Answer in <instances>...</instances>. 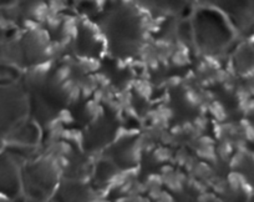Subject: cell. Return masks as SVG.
<instances>
[{"label": "cell", "instance_id": "cell-1", "mask_svg": "<svg viewBox=\"0 0 254 202\" xmlns=\"http://www.w3.org/2000/svg\"><path fill=\"white\" fill-rule=\"evenodd\" d=\"M105 35L116 50L128 52L140 45L142 39V21L137 11L126 3L115 4L104 18Z\"/></svg>", "mask_w": 254, "mask_h": 202}, {"label": "cell", "instance_id": "cell-2", "mask_svg": "<svg viewBox=\"0 0 254 202\" xmlns=\"http://www.w3.org/2000/svg\"><path fill=\"white\" fill-rule=\"evenodd\" d=\"M29 99L20 82L0 85V137H5L15 125L28 118Z\"/></svg>", "mask_w": 254, "mask_h": 202}, {"label": "cell", "instance_id": "cell-3", "mask_svg": "<svg viewBox=\"0 0 254 202\" xmlns=\"http://www.w3.org/2000/svg\"><path fill=\"white\" fill-rule=\"evenodd\" d=\"M218 13L212 6L202 8L196 14V21L192 23L194 41L203 48H221L231 40V29Z\"/></svg>", "mask_w": 254, "mask_h": 202}, {"label": "cell", "instance_id": "cell-4", "mask_svg": "<svg viewBox=\"0 0 254 202\" xmlns=\"http://www.w3.org/2000/svg\"><path fill=\"white\" fill-rule=\"evenodd\" d=\"M23 192L21 165L6 147L0 151V196L14 200Z\"/></svg>", "mask_w": 254, "mask_h": 202}, {"label": "cell", "instance_id": "cell-5", "mask_svg": "<svg viewBox=\"0 0 254 202\" xmlns=\"http://www.w3.org/2000/svg\"><path fill=\"white\" fill-rule=\"evenodd\" d=\"M21 69L9 62H0V85H11L20 82Z\"/></svg>", "mask_w": 254, "mask_h": 202}, {"label": "cell", "instance_id": "cell-6", "mask_svg": "<svg viewBox=\"0 0 254 202\" xmlns=\"http://www.w3.org/2000/svg\"><path fill=\"white\" fill-rule=\"evenodd\" d=\"M150 9H155L163 13L178 11L185 5V0H146Z\"/></svg>", "mask_w": 254, "mask_h": 202}, {"label": "cell", "instance_id": "cell-7", "mask_svg": "<svg viewBox=\"0 0 254 202\" xmlns=\"http://www.w3.org/2000/svg\"><path fill=\"white\" fill-rule=\"evenodd\" d=\"M4 147H5V141L3 137H0V151L4 150Z\"/></svg>", "mask_w": 254, "mask_h": 202}, {"label": "cell", "instance_id": "cell-8", "mask_svg": "<svg viewBox=\"0 0 254 202\" xmlns=\"http://www.w3.org/2000/svg\"><path fill=\"white\" fill-rule=\"evenodd\" d=\"M0 202H11V200L5 199V197H1V196H0Z\"/></svg>", "mask_w": 254, "mask_h": 202}]
</instances>
